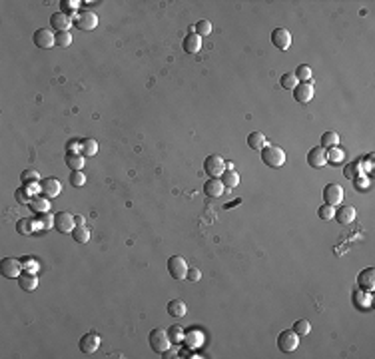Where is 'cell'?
Wrapping results in <instances>:
<instances>
[{"instance_id": "obj_1", "label": "cell", "mask_w": 375, "mask_h": 359, "mask_svg": "<svg viewBox=\"0 0 375 359\" xmlns=\"http://www.w3.org/2000/svg\"><path fill=\"white\" fill-rule=\"evenodd\" d=\"M261 162L270 168H281L286 164V152L275 144H266L261 148Z\"/></svg>"}, {"instance_id": "obj_2", "label": "cell", "mask_w": 375, "mask_h": 359, "mask_svg": "<svg viewBox=\"0 0 375 359\" xmlns=\"http://www.w3.org/2000/svg\"><path fill=\"white\" fill-rule=\"evenodd\" d=\"M148 342H150V347H152L156 353H166L168 349H170V345H172L170 335H168V331L162 329V327H156V329L150 331Z\"/></svg>"}, {"instance_id": "obj_3", "label": "cell", "mask_w": 375, "mask_h": 359, "mask_svg": "<svg viewBox=\"0 0 375 359\" xmlns=\"http://www.w3.org/2000/svg\"><path fill=\"white\" fill-rule=\"evenodd\" d=\"M74 26H76L78 30H82V32H90V30H94L98 26V16L92 10H82V12H78L76 16H74Z\"/></svg>"}, {"instance_id": "obj_4", "label": "cell", "mask_w": 375, "mask_h": 359, "mask_svg": "<svg viewBox=\"0 0 375 359\" xmlns=\"http://www.w3.org/2000/svg\"><path fill=\"white\" fill-rule=\"evenodd\" d=\"M204 170L210 178H222V174L226 172V162H223L222 156L212 154V156H208L204 160Z\"/></svg>"}, {"instance_id": "obj_5", "label": "cell", "mask_w": 375, "mask_h": 359, "mask_svg": "<svg viewBox=\"0 0 375 359\" xmlns=\"http://www.w3.org/2000/svg\"><path fill=\"white\" fill-rule=\"evenodd\" d=\"M299 345V335L293 331V329H286V331H281L279 337H277V347L279 351H284V353H291L295 351Z\"/></svg>"}, {"instance_id": "obj_6", "label": "cell", "mask_w": 375, "mask_h": 359, "mask_svg": "<svg viewBox=\"0 0 375 359\" xmlns=\"http://www.w3.org/2000/svg\"><path fill=\"white\" fill-rule=\"evenodd\" d=\"M74 228H76V218H74L70 212H60L54 216V230L60 234H72Z\"/></svg>"}, {"instance_id": "obj_7", "label": "cell", "mask_w": 375, "mask_h": 359, "mask_svg": "<svg viewBox=\"0 0 375 359\" xmlns=\"http://www.w3.org/2000/svg\"><path fill=\"white\" fill-rule=\"evenodd\" d=\"M188 261L182 256H172L168 259V272L172 274L174 279H186L188 277Z\"/></svg>"}, {"instance_id": "obj_8", "label": "cell", "mask_w": 375, "mask_h": 359, "mask_svg": "<svg viewBox=\"0 0 375 359\" xmlns=\"http://www.w3.org/2000/svg\"><path fill=\"white\" fill-rule=\"evenodd\" d=\"M32 38H34L36 48H40V50H48V48L56 46V34L50 32L48 28H38L34 32Z\"/></svg>"}, {"instance_id": "obj_9", "label": "cell", "mask_w": 375, "mask_h": 359, "mask_svg": "<svg viewBox=\"0 0 375 359\" xmlns=\"http://www.w3.org/2000/svg\"><path fill=\"white\" fill-rule=\"evenodd\" d=\"M78 347L84 355H92V353H96L98 347H100V335L96 331H90L86 335L80 337V342H78Z\"/></svg>"}, {"instance_id": "obj_10", "label": "cell", "mask_w": 375, "mask_h": 359, "mask_svg": "<svg viewBox=\"0 0 375 359\" xmlns=\"http://www.w3.org/2000/svg\"><path fill=\"white\" fill-rule=\"evenodd\" d=\"M0 274L8 279H14V277L18 279V275L22 274V263L14 257H4L2 263H0Z\"/></svg>"}, {"instance_id": "obj_11", "label": "cell", "mask_w": 375, "mask_h": 359, "mask_svg": "<svg viewBox=\"0 0 375 359\" xmlns=\"http://www.w3.org/2000/svg\"><path fill=\"white\" fill-rule=\"evenodd\" d=\"M313 94H315V88L311 82H299L295 88H293V98L299 102V104H307L313 100Z\"/></svg>"}, {"instance_id": "obj_12", "label": "cell", "mask_w": 375, "mask_h": 359, "mask_svg": "<svg viewBox=\"0 0 375 359\" xmlns=\"http://www.w3.org/2000/svg\"><path fill=\"white\" fill-rule=\"evenodd\" d=\"M62 192V184L56 178H44L40 180V194L44 198H58Z\"/></svg>"}, {"instance_id": "obj_13", "label": "cell", "mask_w": 375, "mask_h": 359, "mask_svg": "<svg viewBox=\"0 0 375 359\" xmlns=\"http://www.w3.org/2000/svg\"><path fill=\"white\" fill-rule=\"evenodd\" d=\"M272 42H273V46H275L277 50H281V52L290 50V46H291V34H290V30H286V28H275V30L272 32Z\"/></svg>"}, {"instance_id": "obj_14", "label": "cell", "mask_w": 375, "mask_h": 359, "mask_svg": "<svg viewBox=\"0 0 375 359\" xmlns=\"http://www.w3.org/2000/svg\"><path fill=\"white\" fill-rule=\"evenodd\" d=\"M324 200L325 204L329 205H337V204H341L343 200V188L340 184H327L324 188Z\"/></svg>"}, {"instance_id": "obj_15", "label": "cell", "mask_w": 375, "mask_h": 359, "mask_svg": "<svg viewBox=\"0 0 375 359\" xmlns=\"http://www.w3.org/2000/svg\"><path fill=\"white\" fill-rule=\"evenodd\" d=\"M50 24H52V28L56 32H68L70 26L74 24V20L70 18V14H66V12H54L50 16Z\"/></svg>"}, {"instance_id": "obj_16", "label": "cell", "mask_w": 375, "mask_h": 359, "mask_svg": "<svg viewBox=\"0 0 375 359\" xmlns=\"http://www.w3.org/2000/svg\"><path fill=\"white\" fill-rule=\"evenodd\" d=\"M307 164L311 168H324L327 166V158H325V150L320 146V148H311L307 152Z\"/></svg>"}, {"instance_id": "obj_17", "label": "cell", "mask_w": 375, "mask_h": 359, "mask_svg": "<svg viewBox=\"0 0 375 359\" xmlns=\"http://www.w3.org/2000/svg\"><path fill=\"white\" fill-rule=\"evenodd\" d=\"M18 288L22 291H34L38 288V277H36L34 272H24L18 275Z\"/></svg>"}, {"instance_id": "obj_18", "label": "cell", "mask_w": 375, "mask_h": 359, "mask_svg": "<svg viewBox=\"0 0 375 359\" xmlns=\"http://www.w3.org/2000/svg\"><path fill=\"white\" fill-rule=\"evenodd\" d=\"M28 207H30V210H32L36 216H42V214H48V212H50V202H48V198H44V196H34V198L30 200Z\"/></svg>"}, {"instance_id": "obj_19", "label": "cell", "mask_w": 375, "mask_h": 359, "mask_svg": "<svg viewBox=\"0 0 375 359\" xmlns=\"http://www.w3.org/2000/svg\"><path fill=\"white\" fill-rule=\"evenodd\" d=\"M223 190H226V188H223L222 180H218V178H210L204 184V194L210 196V198H220L223 194Z\"/></svg>"}, {"instance_id": "obj_20", "label": "cell", "mask_w": 375, "mask_h": 359, "mask_svg": "<svg viewBox=\"0 0 375 359\" xmlns=\"http://www.w3.org/2000/svg\"><path fill=\"white\" fill-rule=\"evenodd\" d=\"M333 218L337 220L340 225H349L355 220V207L353 205H343V207H340V210H335Z\"/></svg>"}, {"instance_id": "obj_21", "label": "cell", "mask_w": 375, "mask_h": 359, "mask_svg": "<svg viewBox=\"0 0 375 359\" xmlns=\"http://www.w3.org/2000/svg\"><path fill=\"white\" fill-rule=\"evenodd\" d=\"M182 48H184V52H188V54H196V52H200V48H202V38L196 34V32H190L184 38V42H182Z\"/></svg>"}, {"instance_id": "obj_22", "label": "cell", "mask_w": 375, "mask_h": 359, "mask_svg": "<svg viewBox=\"0 0 375 359\" xmlns=\"http://www.w3.org/2000/svg\"><path fill=\"white\" fill-rule=\"evenodd\" d=\"M358 283H359V288H363L367 291H373V288H375V270L373 268L363 270L358 277Z\"/></svg>"}, {"instance_id": "obj_23", "label": "cell", "mask_w": 375, "mask_h": 359, "mask_svg": "<svg viewBox=\"0 0 375 359\" xmlns=\"http://www.w3.org/2000/svg\"><path fill=\"white\" fill-rule=\"evenodd\" d=\"M64 162H66V166L72 170V172H78V170L84 168V156L78 154V152H68Z\"/></svg>"}, {"instance_id": "obj_24", "label": "cell", "mask_w": 375, "mask_h": 359, "mask_svg": "<svg viewBox=\"0 0 375 359\" xmlns=\"http://www.w3.org/2000/svg\"><path fill=\"white\" fill-rule=\"evenodd\" d=\"M168 313H170L172 317H184L188 313V306L182 299H172L170 304H168Z\"/></svg>"}, {"instance_id": "obj_25", "label": "cell", "mask_w": 375, "mask_h": 359, "mask_svg": "<svg viewBox=\"0 0 375 359\" xmlns=\"http://www.w3.org/2000/svg\"><path fill=\"white\" fill-rule=\"evenodd\" d=\"M337 146H340V136H337V132H333V130L324 132L322 134V148L331 150V148H337Z\"/></svg>"}, {"instance_id": "obj_26", "label": "cell", "mask_w": 375, "mask_h": 359, "mask_svg": "<svg viewBox=\"0 0 375 359\" xmlns=\"http://www.w3.org/2000/svg\"><path fill=\"white\" fill-rule=\"evenodd\" d=\"M220 180H222L223 188H228V190H232V188H236V186L239 184V176H238L236 170H226V172L222 174Z\"/></svg>"}, {"instance_id": "obj_27", "label": "cell", "mask_w": 375, "mask_h": 359, "mask_svg": "<svg viewBox=\"0 0 375 359\" xmlns=\"http://www.w3.org/2000/svg\"><path fill=\"white\" fill-rule=\"evenodd\" d=\"M266 144H268V140L261 132H252V134L248 136V146L252 150H261V148H266Z\"/></svg>"}, {"instance_id": "obj_28", "label": "cell", "mask_w": 375, "mask_h": 359, "mask_svg": "<svg viewBox=\"0 0 375 359\" xmlns=\"http://www.w3.org/2000/svg\"><path fill=\"white\" fill-rule=\"evenodd\" d=\"M82 156H88V158H92V156H96V152H98V142L94 140V138H86V140H82Z\"/></svg>"}, {"instance_id": "obj_29", "label": "cell", "mask_w": 375, "mask_h": 359, "mask_svg": "<svg viewBox=\"0 0 375 359\" xmlns=\"http://www.w3.org/2000/svg\"><path fill=\"white\" fill-rule=\"evenodd\" d=\"M72 238L76 243H88L90 241V230L84 228V225H76L74 232H72Z\"/></svg>"}, {"instance_id": "obj_30", "label": "cell", "mask_w": 375, "mask_h": 359, "mask_svg": "<svg viewBox=\"0 0 375 359\" xmlns=\"http://www.w3.org/2000/svg\"><path fill=\"white\" fill-rule=\"evenodd\" d=\"M20 180H22V184H24V186H28V184H38L42 178H40V174L36 172V170L28 168V170H24V172L20 174Z\"/></svg>"}, {"instance_id": "obj_31", "label": "cell", "mask_w": 375, "mask_h": 359, "mask_svg": "<svg viewBox=\"0 0 375 359\" xmlns=\"http://www.w3.org/2000/svg\"><path fill=\"white\" fill-rule=\"evenodd\" d=\"M194 32L200 36V38H202V36H210L212 34V22L205 20V18H204V20H198L194 24Z\"/></svg>"}, {"instance_id": "obj_32", "label": "cell", "mask_w": 375, "mask_h": 359, "mask_svg": "<svg viewBox=\"0 0 375 359\" xmlns=\"http://www.w3.org/2000/svg\"><path fill=\"white\" fill-rule=\"evenodd\" d=\"M295 74V78L299 82H311V68L307 64H302V66H297V70L293 72Z\"/></svg>"}, {"instance_id": "obj_33", "label": "cell", "mask_w": 375, "mask_h": 359, "mask_svg": "<svg viewBox=\"0 0 375 359\" xmlns=\"http://www.w3.org/2000/svg\"><path fill=\"white\" fill-rule=\"evenodd\" d=\"M293 331L299 335V337H304V335H307L309 331H311V324L307 319H297L295 324H293Z\"/></svg>"}, {"instance_id": "obj_34", "label": "cell", "mask_w": 375, "mask_h": 359, "mask_svg": "<svg viewBox=\"0 0 375 359\" xmlns=\"http://www.w3.org/2000/svg\"><path fill=\"white\" fill-rule=\"evenodd\" d=\"M32 220H28V218H22V220H18L16 222V232L20 234V236H28V234H32Z\"/></svg>"}, {"instance_id": "obj_35", "label": "cell", "mask_w": 375, "mask_h": 359, "mask_svg": "<svg viewBox=\"0 0 375 359\" xmlns=\"http://www.w3.org/2000/svg\"><path fill=\"white\" fill-rule=\"evenodd\" d=\"M32 198H34V196H30V190H28V186H24V188H18V190H16V202H18V204H22V205H28Z\"/></svg>"}, {"instance_id": "obj_36", "label": "cell", "mask_w": 375, "mask_h": 359, "mask_svg": "<svg viewBox=\"0 0 375 359\" xmlns=\"http://www.w3.org/2000/svg\"><path fill=\"white\" fill-rule=\"evenodd\" d=\"M279 84L284 86L286 90H293V88H295V86L299 84V80L295 78V74H291V72H290V74H284V76H281Z\"/></svg>"}, {"instance_id": "obj_37", "label": "cell", "mask_w": 375, "mask_h": 359, "mask_svg": "<svg viewBox=\"0 0 375 359\" xmlns=\"http://www.w3.org/2000/svg\"><path fill=\"white\" fill-rule=\"evenodd\" d=\"M72 44V34L70 32H56V46L68 48Z\"/></svg>"}, {"instance_id": "obj_38", "label": "cell", "mask_w": 375, "mask_h": 359, "mask_svg": "<svg viewBox=\"0 0 375 359\" xmlns=\"http://www.w3.org/2000/svg\"><path fill=\"white\" fill-rule=\"evenodd\" d=\"M325 158L331 164H340L343 160V152L341 150H337V148H331V150H325Z\"/></svg>"}, {"instance_id": "obj_39", "label": "cell", "mask_w": 375, "mask_h": 359, "mask_svg": "<svg viewBox=\"0 0 375 359\" xmlns=\"http://www.w3.org/2000/svg\"><path fill=\"white\" fill-rule=\"evenodd\" d=\"M317 216L322 220H331L335 216V205H329V204H324L320 210H317Z\"/></svg>"}, {"instance_id": "obj_40", "label": "cell", "mask_w": 375, "mask_h": 359, "mask_svg": "<svg viewBox=\"0 0 375 359\" xmlns=\"http://www.w3.org/2000/svg\"><path fill=\"white\" fill-rule=\"evenodd\" d=\"M168 335H170L172 343H182V342H184V329H182L180 325H174V327H170V331H168Z\"/></svg>"}, {"instance_id": "obj_41", "label": "cell", "mask_w": 375, "mask_h": 359, "mask_svg": "<svg viewBox=\"0 0 375 359\" xmlns=\"http://www.w3.org/2000/svg\"><path fill=\"white\" fill-rule=\"evenodd\" d=\"M38 225L42 230H50V228H54V216L48 212V214H42V216H38Z\"/></svg>"}, {"instance_id": "obj_42", "label": "cell", "mask_w": 375, "mask_h": 359, "mask_svg": "<svg viewBox=\"0 0 375 359\" xmlns=\"http://www.w3.org/2000/svg\"><path fill=\"white\" fill-rule=\"evenodd\" d=\"M70 184H72L74 188H80V186H84V184H86V176L82 174V170H78V172H72V176H70Z\"/></svg>"}, {"instance_id": "obj_43", "label": "cell", "mask_w": 375, "mask_h": 359, "mask_svg": "<svg viewBox=\"0 0 375 359\" xmlns=\"http://www.w3.org/2000/svg\"><path fill=\"white\" fill-rule=\"evenodd\" d=\"M62 4H64V10H62V12H66V14L72 12L74 16H76V10H78V6H80L78 0H64Z\"/></svg>"}, {"instance_id": "obj_44", "label": "cell", "mask_w": 375, "mask_h": 359, "mask_svg": "<svg viewBox=\"0 0 375 359\" xmlns=\"http://www.w3.org/2000/svg\"><path fill=\"white\" fill-rule=\"evenodd\" d=\"M200 277H202V272H200V270H196V268L188 270V279H190V281H200Z\"/></svg>"}, {"instance_id": "obj_45", "label": "cell", "mask_w": 375, "mask_h": 359, "mask_svg": "<svg viewBox=\"0 0 375 359\" xmlns=\"http://www.w3.org/2000/svg\"><path fill=\"white\" fill-rule=\"evenodd\" d=\"M78 150H82V142H70L68 144V152H78Z\"/></svg>"}, {"instance_id": "obj_46", "label": "cell", "mask_w": 375, "mask_h": 359, "mask_svg": "<svg viewBox=\"0 0 375 359\" xmlns=\"http://www.w3.org/2000/svg\"><path fill=\"white\" fill-rule=\"evenodd\" d=\"M22 268H26V272H28V270H30V272H34V270H36V263H34V261H26Z\"/></svg>"}, {"instance_id": "obj_47", "label": "cell", "mask_w": 375, "mask_h": 359, "mask_svg": "<svg viewBox=\"0 0 375 359\" xmlns=\"http://www.w3.org/2000/svg\"><path fill=\"white\" fill-rule=\"evenodd\" d=\"M76 225H84V218L82 216H76Z\"/></svg>"}, {"instance_id": "obj_48", "label": "cell", "mask_w": 375, "mask_h": 359, "mask_svg": "<svg viewBox=\"0 0 375 359\" xmlns=\"http://www.w3.org/2000/svg\"><path fill=\"white\" fill-rule=\"evenodd\" d=\"M226 170H234V162H226Z\"/></svg>"}]
</instances>
